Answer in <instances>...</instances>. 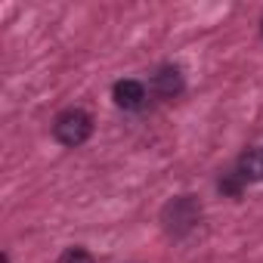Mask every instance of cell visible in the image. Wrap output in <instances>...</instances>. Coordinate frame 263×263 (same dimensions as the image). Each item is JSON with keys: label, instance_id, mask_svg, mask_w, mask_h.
I'll use <instances>...</instances> for the list:
<instances>
[{"label": "cell", "instance_id": "cell-1", "mask_svg": "<svg viewBox=\"0 0 263 263\" xmlns=\"http://www.w3.org/2000/svg\"><path fill=\"white\" fill-rule=\"evenodd\" d=\"M161 223H164V232L174 235V238L189 235L201 223V201L195 195H177V198H171L164 204V211H161Z\"/></svg>", "mask_w": 263, "mask_h": 263}, {"label": "cell", "instance_id": "cell-2", "mask_svg": "<svg viewBox=\"0 0 263 263\" xmlns=\"http://www.w3.org/2000/svg\"><path fill=\"white\" fill-rule=\"evenodd\" d=\"M90 134H93V118H90V111H84V108H62V111L56 115V121H53V137H56V143H62L65 149L84 146V143L90 140Z\"/></svg>", "mask_w": 263, "mask_h": 263}, {"label": "cell", "instance_id": "cell-3", "mask_svg": "<svg viewBox=\"0 0 263 263\" xmlns=\"http://www.w3.org/2000/svg\"><path fill=\"white\" fill-rule=\"evenodd\" d=\"M111 99H115V105L124 108V111H140V108L146 105V99H149V90H146L143 81L127 78V81H118V84L111 87Z\"/></svg>", "mask_w": 263, "mask_h": 263}, {"label": "cell", "instance_id": "cell-4", "mask_svg": "<svg viewBox=\"0 0 263 263\" xmlns=\"http://www.w3.org/2000/svg\"><path fill=\"white\" fill-rule=\"evenodd\" d=\"M183 87H186V81H183V71H180L177 65H161V68L152 74V90H155L161 99L180 96Z\"/></svg>", "mask_w": 263, "mask_h": 263}, {"label": "cell", "instance_id": "cell-5", "mask_svg": "<svg viewBox=\"0 0 263 263\" xmlns=\"http://www.w3.org/2000/svg\"><path fill=\"white\" fill-rule=\"evenodd\" d=\"M235 171H238V177H241L245 183H260V180H263V146L245 149Z\"/></svg>", "mask_w": 263, "mask_h": 263}, {"label": "cell", "instance_id": "cell-6", "mask_svg": "<svg viewBox=\"0 0 263 263\" xmlns=\"http://www.w3.org/2000/svg\"><path fill=\"white\" fill-rule=\"evenodd\" d=\"M241 186H245V180L238 177V171H232V174L220 177V192H223V195H232V198H238V195H241Z\"/></svg>", "mask_w": 263, "mask_h": 263}, {"label": "cell", "instance_id": "cell-7", "mask_svg": "<svg viewBox=\"0 0 263 263\" xmlns=\"http://www.w3.org/2000/svg\"><path fill=\"white\" fill-rule=\"evenodd\" d=\"M56 263H96L93 260V254L90 251H84V248H68V251H62L59 254V260Z\"/></svg>", "mask_w": 263, "mask_h": 263}]
</instances>
